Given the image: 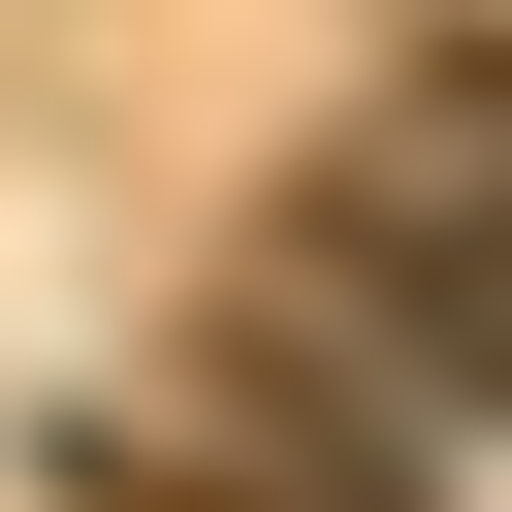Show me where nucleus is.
<instances>
[{
	"label": "nucleus",
	"instance_id": "1",
	"mask_svg": "<svg viewBox=\"0 0 512 512\" xmlns=\"http://www.w3.org/2000/svg\"><path fill=\"white\" fill-rule=\"evenodd\" d=\"M288 320H352V352H416V384L512 416V64L384 96V128L288 192Z\"/></svg>",
	"mask_w": 512,
	"mask_h": 512
},
{
	"label": "nucleus",
	"instance_id": "2",
	"mask_svg": "<svg viewBox=\"0 0 512 512\" xmlns=\"http://www.w3.org/2000/svg\"><path fill=\"white\" fill-rule=\"evenodd\" d=\"M64 480H96V512H416L384 448H320V416H256V384H128Z\"/></svg>",
	"mask_w": 512,
	"mask_h": 512
}]
</instances>
